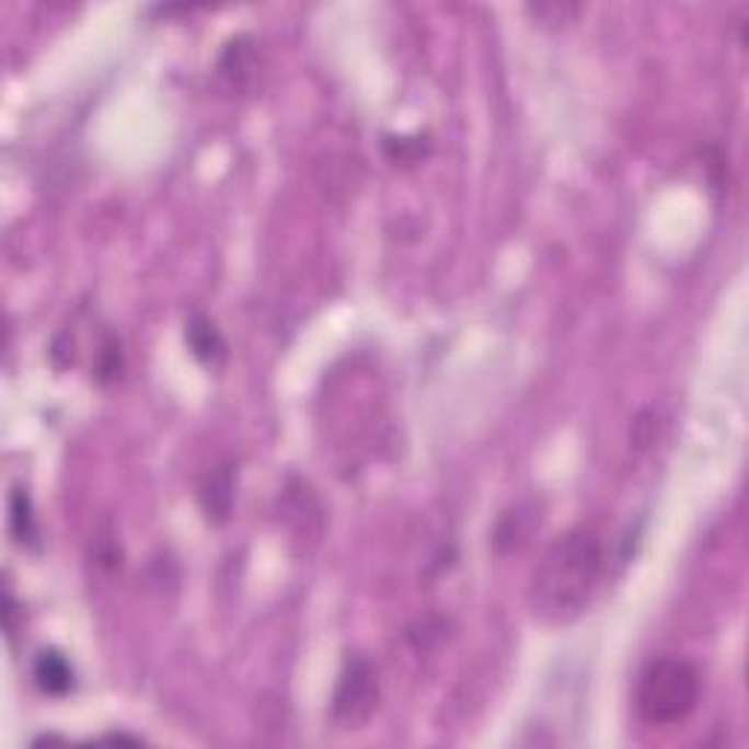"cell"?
I'll return each mask as SVG.
<instances>
[{
	"label": "cell",
	"instance_id": "cell-3",
	"mask_svg": "<svg viewBox=\"0 0 749 749\" xmlns=\"http://www.w3.org/2000/svg\"><path fill=\"white\" fill-rule=\"evenodd\" d=\"M374 705H378V677L374 668L364 656L346 661V668L339 673V682L334 688V700H331V717L343 726V729H357L372 717Z\"/></svg>",
	"mask_w": 749,
	"mask_h": 749
},
{
	"label": "cell",
	"instance_id": "cell-8",
	"mask_svg": "<svg viewBox=\"0 0 749 749\" xmlns=\"http://www.w3.org/2000/svg\"><path fill=\"white\" fill-rule=\"evenodd\" d=\"M10 527L19 544H33L38 539L36 518H33V507H30V495L24 489L12 492L10 500Z\"/></svg>",
	"mask_w": 749,
	"mask_h": 749
},
{
	"label": "cell",
	"instance_id": "cell-1",
	"mask_svg": "<svg viewBox=\"0 0 749 749\" xmlns=\"http://www.w3.org/2000/svg\"><path fill=\"white\" fill-rule=\"evenodd\" d=\"M607 572V551L591 527H574L544 551L530 580V607L544 624H572L589 609Z\"/></svg>",
	"mask_w": 749,
	"mask_h": 749
},
{
	"label": "cell",
	"instance_id": "cell-2",
	"mask_svg": "<svg viewBox=\"0 0 749 749\" xmlns=\"http://www.w3.org/2000/svg\"><path fill=\"white\" fill-rule=\"evenodd\" d=\"M700 673L679 656L653 659L635 685V708L650 726H677L696 708Z\"/></svg>",
	"mask_w": 749,
	"mask_h": 749
},
{
	"label": "cell",
	"instance_id": "cell-9",
	"mask_svg": "<svg viewBox=\"0 0 749 749\" xmlns=\"http://www.w3.org/2000/svg\"><path fill=\"white\" fill-rule=\"evenodd\" d=\"M530 12H533L542 24H568V21L580 15V7H568V3H539V7H530Z\"/></svg>",
	"mask_w": 749,
	"mask_h": 749
},
{
	"label": "cell",
	"instance_id": "cell-4",
	"mask_svg": "<svg viewBox=\"0 0 749 749\" xmlns=\"http://www.w3.org/2000/svg\"><path fill=\"white\" fill-rule=\"evenodd\" d=\"M185 343L191 348V355L197 357L199 364L208 366V369H217V366L226 364V355H229V346H226L223 334L217 331V325L203 313H194L185 325Z\"/></svg>",
	"mask_w": 749,
	"mask_h": 749
},
{
	"label": "cell",
	"instance_id": "cell-6",
	"mask_svg": "<svg viewBox=\"0 0 749 749\" xmlns=\"http://www.w3.org/2000/svg\"><path fill=\"white\" fill-rule=\"evenodd\" d=\"M533 530H535L533 507L509 509L507 516L498 521V527H495V548H498V551H518L521 544L530 542Z\"/></svg>",
	"mask_w": 749,
	"mask_h": 749
},
{
	"label": "cell",
	"instance_id": "cell-5",
	"mask_svg": "<svg viewBox=\"0 0 749 749\" xmlns=\"http://www.w3.org/2000/svg\"><path fill=\"white\" fill-rule=\"evenodd\" d=\"M36 685L50 696H65L73 688V668L59 650H42L33 665Z\"/></svg>",
	"mask_w": 749,
	"mask_h": 749
},
{
	"label": "cell",
	"instance_id": "cell-7",
	"mask_svg": "<svg viewBox=\"0 0 749 749\" xmlns=\"http://www.w3.org/2000/svg\"><path fill=\"white\" fill-rule=\"evenodd\" d=\"M199 500H203L208 518L229 516V507H232V472H229V465H220L217 472L208 474L206 486L199 492Z\"/></svg>",
	"mask_w": 749,
	"mask_h": 749
}]
</instances>
